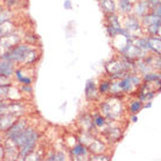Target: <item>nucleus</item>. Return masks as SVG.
<instances>
[{"label": "nucleus", "instance_id": "22", "mask_svg": "<svg viewBox=\"0 0 161 161\" xmlns=\"http://www.w3.org/2000/svg\"><path fill=\"white\" fill-rule=\"evenodd\" d=\"M106 134H110L109 139H112V140H118L120 139V130L119 129H109Z\"/></svg>", "mask_w": 161, "mask_h": 161}, {"label": "nucleus", "instance_id": "23", "mask_svg": "<svg viewBox=\"0 0 161 161\" xmlns=\"http://www.w3.org/2000/svg\"><path fill=\"white\" fill-rule=\"evenodd\" d=\"M92 120H93L95 126H97V127H103V126L106 124V118H105L104 116H102V114H97Z\"/></svg>", "mask_w": 161, "mask_h": 161}, {"label": "nucleus", "instance_id": "3", "mask_svg": "<svg viewBox=\"0 0 161 161\" xmlns=\"http://www.w3.org/2000/svg\"><path fill=\"white\" fill-rule=\"evenodd\" d=\"M124 25H125L124 28L127 29L134 37H137L138 34L142 31V26H141V24L139 22V19L136 18L133 14L132 15H131V14H127V15L125 16Z\"/></svg>", "mask_w": 161, "mask_h": 161}, {"label": "nucleus", "instance_id": "10", "mask_svg": "<svg viewBox=\"0 0 161 161\" xmlns=\"http://www.w3.org/2000/svg\"><path fill=\"white\" fill-rule=\"evenodd\" d=\"M147 37V43H148V50L155 53L158 55H160V36H146Z\"/></svg>", "mask_w": 161, "mask_h": 161}, {"label": "nucleus", "instance_id": "11", "mask_svg": "<svg viewBox=\"0 0 161 161\" xmlns=\"http://www.w3.org/2000/svg\"><path fill=\"white\" fill-rule=\"evenodd\" d=\"M97 92H98V89H97L96 84L93 80H88L86 85H85V96L89 101H92L97 98Z\"/></svg>", "mask_w": 161, "mask_h": 161}, {"label": "nucleus", "instance_id": "24", "mask_svg": "<svg viewBox=\"0 0 161 161\" xmlns=\"http://www.w3.org/2000/svg\"><path fill=\"white\" fill-rule=\"evenodd\" d=\"M47 160H58V161H64L65 160V154L63 152H57L54 153L53 155L47 158Z\"/></svg>", "mask_w": 161, "mask_h": 161}, {"label": "nucleus", "instance_id": "26", "mask_svg": "<svg viewBox=\"0 0 161 161\" xmlns=\"http://www.w3.org/2000/svg\"><path fill=\"white\" fill-rule=\"evenodd\" d=\"M91 160L96 161V160H105V161H109L110 158L108 157V155H102L101 154H95L93 157H91Z\"/></svg>", "mask_w": 161, "mask_h": 161}, {"label": "nucleus", "instance_id": "18", "mask_svg": "<svg viewBox=\"0 0 161 161\" xmlns=\"http://www.w3.org/2000/svg\"><path fill=\"white\" fill-rule=\"evenodd\" d=\"M14 75H15V78L18 80L19 83H22V84H32L33 83V80L31 77L24 76L21 69H15V70H14Z\"/></svg>", "mask_w": 161, "mask_h": 161}, {"label": "nucleus", "instance_id": "7", "mask_svg": "<svg viewBox=\"0 0 161 161\" xmlns=\"http://www.w3.org/2000/svg\"><path fill=\"white\" fill-rule=\"evenodd\" d=\"M15 63H13L11 61L3 60L0 58V76L3 77H11L14 74L15 70Z\"/></svg>", "mask_w": 161, "mask_h": 161}, {"label": "nucleus", "instance_id": "8", "mask_svg": "<svg viewBox=\"0 0 161 161\" xmlns=\"http://www.w3.org/2000/svg\"><path fill=\"white\" fill-rule=\"evenodd\" d=\"M129 75L130 74H127L123 78L118 80V84H119V88H120L123 93H131L134 90V88H136L132 82H131V78H130Z\"/></svg>", "mask_w": 161, "mask_h": 161}, {"label": "nucleus", "instance_id": "25", "mask_svg": "<svg viewBox=\"0 0 161 161\" xmlns=\"http://www.w3.org/2000/svg\"><path fill=\"white\" fill-rule=\"evenodd\" d=\"M151 14H153V15L158 16V18H161V6L160 5H158L155 7L151 8V11H149Z\"/></svg>", "mask_w": 161, "mask_h": 161}, {"label": "nucleus", "instance_id": "30", "mask_svg": "<svg viewBox=\"0 0 161 161\" xmlns=\"http://www.w3.org/2000/svg\"><path fill=\"white\" fill-rule=\"evenodd\" d=\"M147 3H148L149 7L153 8L155 6H158V5H160V0H147Z\"/></svg>", "mask_w": 161, "mask_h": 161}, {"label": "nucleus", "instance_id": "4", "mask_svg": "<svg viewBox=\"0 0 161 161\" xmlns=\"http://www.w3.org/2000/svg\"><path fill=\"white\" fill-rule=\"evenodd\" d=\"M27 126H28V125H27V120H26V119H19V118H18L5 131V132H6V138L13 140V139H14L19 133L22 132Z\"/></svg>", "mask_w": 161, "mask_h": 161}, {"label": "nucleus", "instance_id": "31", "mask_svg": "<svg viewBox=\"0 0 161 161\" xmlns=\"http://www.w3.org/2000/svg\"><path fill=\"white\" fill-rule=\"evenodd\" d=\"M4 157H5V149L3 146L0 145V159H3Z\"/></svg>", "mask_w": 161, "mask_h": 161}, {"label": "nucleus", "instance_id": "20", "mask_svg": "<svg viewBox=\"0 0 161 161\" xmlns=\"http://www.w3.org/2000/svg\"><path fill=\"white\" fill-rule=\"evenodd\" d=\"M11 11L9 9H1L0 8V25L4 24V22H7V21H9V19H11Z\"/></svg>", "mask_w": 161, "mask_h": 161}, {"label": "nucleus", "instance_id": "14", "mask_svg": "<svg viewBox=\"0 0 161 161\" xmlns=\"http://www.w3.org/2000/svg\"><path fill=\"white\" fill-rule=\"evenodd\" d=\"M106 22H108V26H111L113 28L121 29V24L120 20H119V16L116 14V13H110V14H106Z\"/></svg>", "mask_w": 161, "mask_h": 161}, {"label": "nucleus", "instance_id": "28", "mask_svg": "<svg viewBox=\"0 0 161 161\" xmlns=\"http://www.w3.org/2000/svg\"><path fill=\"white\" fill-rule=\"evenodd\" d=\"M21 90H22L24 92H27V93H31L33 91L31 84H24V86H21Z\"/></svg>", "mask_w": 161, "mask_h": 161}, {"label": "nucleus", "instance_id": "2", "mask_svg": "<svg viewBox=\"0 0 161 161\" xmlns=\"http://www.w3.org/2000/svg\"><path fill=\"white\" fill-rule=\"evenodd\" d=\"M37 139H39L37 132L32 127H28V126L21 133H19L13 139V142L19 148L18 158L19 159H27V157H29L32 154V152H34Z\"/></svg>", "mask_w": 161, "mask_h": 161}, {"label": "nucleus", "instance_id": "6", "mask_svg": "<svg viewBox=\"0 0 161 161\" xmlns=\"http://www.w3.org/2000/svg\"><path fill=\"white\" fill-rule=\"evenodd\" d=\"M18 118L19 117H16L15 114L9 113V112L0 113V131H1V132H5Z\"/></svg>", "mask_w": 161, "mask_h": 161}, {"label": "nucleus", "instance_id": "29", "mask_svg": "<svg viewBox=\"0 0 161 161\" xmlns=\"http://www.w3.org/2000/svg\"><path fill=\"white\" fill-rule=\"evenodd\" d=\"M63 7H64L65 9H71V8H73V1H71V0H64Z\"/></svg>", "mask_w": 161, "mask_h": 161}, {"label": "nucleus", "instance_id": "15", "mask_svg": "<svg viewBox=\"0 0 161 161\" xmlns=\"http://www.w3.org/2000/svg\"><path fill=\"white\" fill-rule=\"evenodd\" d=\"M106 149V146L104 145V142H102L101 140H92L91 145H90V151L93 152L95 154H101L102 152H104Z\"/></svg>", "mask_w": 161, "mask_h": 161}, {"label": "nucleus", "instance_id": "17", "mask_svg": "<svg viewBox=\"0 0 161 161\" xmlns=\"http://www.w3.org/2000/svg\"><path fill=\"white\" fill-rule=\"evenodd\" d=\"M160 24L161 21L159 20L157 22H154V24L148 25L145 28L149 35H152V36H160Z\"/></svg>", "mask_w": 161, "mask_h": 161}, {"label": "nucleus", "instance_id": "1", "mask_svg": "<svg viewBox=\"0 0 161 161\" xmlns=\"http://www.w3.org/2000/svg\"><path fill=\"white\" fill-rule=\"evenodd\" d=\"M37 52L35 48H33L32 44H15L12 48L0 56L3 60L11 61L13 63H25V64H32L37 60Z\"/></svg>", "mask_w": 161, "mask_h": 161}, {"label": "nucleus", "instance_id": "5", "mask_svg": "<svg viewBox=\"0 0 161 161\" xmlns=\"http://www.w3.org/2000/svg\"><path fill=\"white\" fill-rule=\"evenodd\" d=\"M149 11H151V7H149L147 0H137L136 3V6L133 5V15L138 18V19H141L142 16H145L146 14H148Z\"/></svg>", "mask_w": 161, "mask_h": 161}, {"label": "nucleus", "instance_id": "12", "mask_svg": "<svg viewBox=\"0 0 161 161\" xmlns=\"http://www.w3.org/2000/svg\"><path fill=\"white\" fill-rule=\"evenodd\" d=\"M117 8L121 14L127 15V14H131V12H132L133 3L131 1V0H119Z\"/></svg>", "mask_w": 161, "mask_h": 161}, {"label": "nucleus", "instance_id": "34", "mask_svg": "<svg viewBox=\"0 0 161 161\" xmlns=\"http://www.w3.org/2000/svg\"><path fill=\"white\" fill-rule=\"evenodd\" d=\"M136 1H137V0H136Z\"/></svg>", "mask_w": 161, "mask_h": 161}, {"label": "nucleus", "instance_id": "32", "mask_svg": "<svg viewBox=\"0 0 161 161\" xmlns=\"http://www.w3.org/2000/svg\"><path fill=\"white\" fill-rule=\"evenodd\" d=\"M137 120H138L137 114H132V117H131V121H132V123H136Z\"/></svg>", "mask_w": 161, "mask_h": 161}, {"label": "nucleus", "instance_id": "27", "mask_svg": "<svg viewBox=\"0 0 161 161\" xmlns=\"http://www.w3.org/2000/svg\"><path fill=\"white\" fill-rule=\"evenodd\" d=\"M19 1H20V0H5V5H6V7L12 8V7H14V6H16Z\"/></svg>", "mask_w": 161, "mask_h": 161}, {"label": "nucleus", "instance_id": "16", "mask_svg": "<svg viewBox=\"0 0 161 161\" xmlns=\"http://www.w3.org/2000/svg\"><path fill=\"white\" fill-rule=\"evenodd\" d=\"M142 103H144V102H141L140 99H136V101L131 102L129 105L130 113H131V114H138L141 110L144 109V108H142Z\"/></svg>", "mask_w": 161, "mask_h": 161}, {"label": "nucleus", "instance_id": "33", "mask_svg": "<svg viewBox=\"0 0 161 161\" xmlns=\"http://www.w3.org/2000/svg\"><path fill=\"white\" fill-rule=\"evenodd\" d=\"M152 106V103L149 102V103H146L145 105H142V108H145V109H147V108H151Z\"/></svg>", "mask_w": 161, "mask_h": 161}, {"label": "nucleus", "instance_id": "13", "mask_svg": "<svg viewBox=\"0 0 161 161\" xmlns=\"http://www.w3.org/2000/svg\"><path fill=\"white\" fill-rule=\"evenodd\" d=\"M101 7L105 14L116 13L117 11V4L114 0H101Z\"/></svg>", "mask_w": 161, "mask_h": 161}, {"label": "nucleus", "instance_id": "21", "mask_svg": "<svg viewBox=\"0 0 161 161\" xmlns=\"http://www.w3.org/2000/svg\"><path fill=\"white\" fill-rule=\"evenodd\" d=\"M110 84H111V80H103V82H101L99 88H98V92L101 93V95L108 93L110 90Z\"/></svg>", "mask_w": 161, "mask_h": 161}, {"label": "nucleus", "instance_id": "9", "mask_svg": "<svg viewBox=\"0 0 161 161\" xmlns=\"http://www.w3.org/2000/svg\"><path fill=\"white\" fill-rule=\"evenodd\" d=\"M70 153L75 159H83V157H86L89 153V149L86 148V146L84 144H77L70 149Z\"/></svg>", "mask_w": 161, "mask_h": 161}, {"label": "nucleus", "instance_id": "19", "mask_svg": "<svg viewBox=\"0 0 161 161\" xmlns=\"http://www.w3.org/2000/svg\"><path fill=\"white\" fill-rule=\"evenodd\" d=\"M160 80V75L157 73H147L144 74V80L145 82H148V83H154L157 80Z\"/></svg>", "mask_w": 161, "mask_h": 161}]
</instances>
